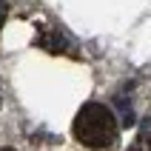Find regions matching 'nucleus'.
<instances>
[{"mask_svg": "<svg viewBox=\"0 0 151 151\" xmlns=\"http://www.w3.org/2000/svg\"><path fill=\"white\" fill-rule=\"evenodd\" d=\"M6 14H9V6H6V0H0V26L6 23Z\"/></svg>", "mask_w": 151, "mask_h": 151, "instance_id": "3", "label": "nucleus"}, {"mask_svg": "<svg viewBox=\"0 0 151 151\" xmlns=\"http://www.w3.org/2000/svg\"><path fill=\"white\" fill-rule=\"evenodd\" d=\"M37 46L46 49V51H54V54H63V51H66V40L57 37L54 32H40L37 34Z\"/></svg>", "mask_w": 151, "mask_h": 151, "instance_id": "2", "label": "nucleus"}, {"mask_svg": "<svg viewBox=\"0 0 151 151\" xmlns=\"http://www.w3.org/2000/svg\"><path fill=\"white\" fill-rule=\"evenodd\" d=\"M74 137L86 148H106L117 137V120L103 103H86L74 117Z\"/></svg>", "mask_w": 151, "mask_h": 151, "instance_id": "1", "label": "nucleus"}, {"mask_svg": "<svg viewBox=\"0 0 151 151\" xmlns=\"http://www.w3.org/2000/svg\"><path fill=\"white\" fill-rule=\"evenodd\" d=\"M0 151H14V148H0Z\"/></svg>", "mask_w": 151, "mask_h": 151, "instance_id": "4", "label": "nucleus"}, {"mask_svg": "<svg viewBox=\"0 0 151 151\" xmlns=\"http://www.w3.org/2000/svg\"><path fill=\"white\" fill-rule=\"evenodd\" d=\"M145 151H151V143H148V148H145Z\"/></svg>", "mask_w": 151, "mask_h": 151, "instance_id": "5", "label": "nucleus"}]
</instances>
